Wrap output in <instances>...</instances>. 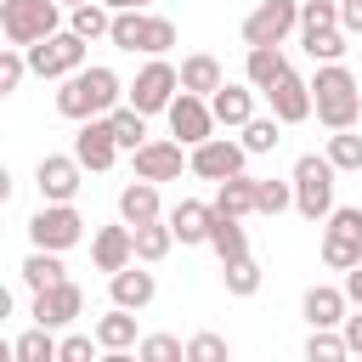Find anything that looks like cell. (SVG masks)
I'll return each instance as SVG.
<instances>
[{"instance_id": "7402d4cb", "label": "cell", "mask_w": 362, "mask_h": 362, "mask_svg": "<svg viewBox=\"0 0 362 362\" xmlns=\"http://www.w3.org/2000/svg\"><path fill=\"white\" fill-rule=\"evenodd\" d=\"M119 221H130V226H147V221H164L158 215V181H130L124 192H119Z\"/></svg>"}, {"instance_id": "d590c367", "label": "cell", "mask_w": 362, "mask_h": 362, "mask_svg": "<svg viewBox=\"0 0 362 362\" xmlns=\"http://www.w3.org/2000/svg\"><path fill=\"white\" fill-rule=\"evenodd\" d=\"M339 356H351L345 334H334V328H311V339H305V362H339Z\"/></svg>"}, {"instance_id": "836d02e7", "label": "cell", "mask_w": 362, "mask_h": 362, "mask_svg": "<svg viewBox=\"0 0 362 362\" xmlns=\"http://www.w3.org/2000/svg\"><path fill=\"white\" fill-rule=\"evenodd\" d=\"M107 119H113V136H119V147H124V153H136V147L147 141V113H141V107H130V102H124V107H113Z\"/></svg>"}, {"instance_id": "ba28073f", "label": "cell", "mask_w": 362, "mask_h": 362, "mask_svg": "<svg viewBox=\"0 0 362 362\" xmlns=\"http://www.w3.org/2000/svg\"><path fill=\"white\" fill-rule=\"evenodd\" d=\"M175 90H181V68L164 62V57H153V62L136 74V85H130L124 96H130V107H141V113H170Z\"/></svg>"}, {"instance_id": "ab89813d", "label": "cell", "mask_w": 362, "mask_h": 362, "mask_svg": "<svg viewBox=\"0 0 362 362\" xmlns=\"http://www.w3.org/2000/svg\"><path fill=\"white\" fill-rule=\"evenodd\" d=\"M23 74H34V68H28V51H23V45H6V51H0V96H11V90L23 85Z\"/></svg>"}, {"instance_id": "74e56055", "label": "cell", "mask_w": 362, "mask_h": 362, "mask_svg": "<svg viewBox=\"0 0 362 362\" xmlns=\"http://www.w3.org/2000/svg\"><path fill=\"white\" fill-rule=\"evenodd\" d=\"M277 141H283V119H277V113H272V119H249V124H243V147H249V153H272Z\"/></svg>"}, {"instance_id": "52a82bcc", "label": "cell", "mask_w": 362, "mask_h": 362, "mask_svg": "<svg viewBox=\"0 0 362 362\" xmlns=\"http://www.w3.org/2000/svg\"><path fill=\"white\" fill-rule=\"evenodd\" d=\"M85 238V215L74 209V204H40L34 209V221H28V243L34 249H74Z\"/></svg>"}, {"instance_id": "7bdbcfd3", "label": "cell", "mask_w": 362, "mask_h": 362, "mask_svg": "<svg viewBox=\"0 0 362 362\" xmlns=\"http://www.w3.org/2000/svg\"><path fill=\"white\" fill-rule=\"evenodd\" d=\"M96 351H102V339H96V334H68V339H62V351H57V362H90Z\"/></svg>"}, {"instance_id": "e0dca14e", "label": "cell", "mask_w": 362, "mask_h": 362, "mask_svg": "<svg viewBox=\"0 0 362 362\" xmlns=\"http://www.w3.org/2000/svg\"><path fill=\"white\" fill-rule=\"evenodd\" d=\"M266 102H272V113H277L283 124H300V119L317 113V102H311V79H300V74H283V79L266 90Z\"/></svg>"}, {"instance_id": "d6986e66", "label": "cell", "mask_w": 362, "mask_h": 362, "mask_svg": "<svg viewBox=\"0 0 362 362\" xmlns=\"http://www.w3.org/2000/svg\"><path fill=\"white\" fill-rule=\"evenodd\" d=\"M107 294H113V305H130V311H141V305H153L158 283H153V272H141V266L130 260L124 272H113V277H107Z\"/></svg>"}, {"instance_id": "8992f818", "label": "cell", "mask_w": 362, "mask_h": 362, "mask_svg": "<svg viewBox=\"0 0 362 362\" xmlns=\"http://www.w3.org/2000/svg\"><path fill=\"white\" fill-rule=\"evenodd\" d=\"M57 11H62V0H0V34L11 45H34V40L57 34Z\"/></svg>"}, {"instance_id": "681fc988", "label": "cell", "mask_w": 362, "mask_h": 362, "mask_svg": "<svg viewBox=\"0 0 362 362\" xmlns=\"http://www.w3.org/2000/svg\"><path fill=\"white\" fill-rule=\"evenodd\" d=\"M62 6H85V0H62Z\"/></svg>"}, {"instance_id": "bcb514c9", "label": "cell", "mask_w": 362, "mask_h": 362, "mask_svg": "<svg viewBox=\"0 0 362 362\" xmlns=\"http://www.w3.org/2000/svg\"><path fill=\"white\" fill-rule=\"evenodd\" d=\"M339 328H345V345H351V351H356V356H362V317H345V322H339Z\"/></svg>"}, {"instance_id": "ac0fdd59", "label": "cell", "mask_w": 362, "mask_h": 362, "mask_svg": "<svg viewBox=\"0 0 362 362\" xmlns=\"http://www.w3.org/2000/svg\"><path fill=\"white\" fill-rule=\"evenodd\" d=\"M164 221L175 226V243H209V226H215V204H204V198H181V204H175Z\"/></svg>"}, {"instance_id": "8d00e7d4", "label": "cell", "mask_w": 362, "mask_h": 362, "mask_svg": "<svg viewBox=\"0 0 362 362\" xmlns=\"http://www.w3.org/2000/svg\"><path fill=\"white\" fill-rule=\"evenodd\" d=\"M328 158H334V170H362V136H356V124L328 136Z\"/></svg>"}, {"instance_id": "83f0119b", "label": "cell", "mask_w": 362, "mask_h": 362, "mask_svg": "<svg viewBox=\"0 0 362 362\" xmlns=\"http://www.w3.org/2000/svg\"><path fill=\"white\" fill-rule=\"evenodd\" d=\"M68 28L85 34V40H107V28H113V6H107V0H85V6H74Z\"/></svg>"}, {"instance_id": "7c38bea8", "label": "cell", "mask_w": 362, "mask_h": 362, "mask_svg": "<svg viewBox=\"0 0 362 362\" xmlns=\"http://www.w3.org/2000/svg\"><path fill=\"white\" fill-rule=\"evenodd\" d=\"M192 175H204V181H226V175H243V158H249V147L243 141H226V136H209V141H198L192 153Z\"/></svg>"}, {"instance_id": "60d3db41", "label": "cell", "mask_w": 362, "mask_h": 362, "mask_svg": "<svg viewBox=\"0 0 362 362\" xmlns=\"http://www.w3.org/2000/svg\"><path fill=\"white\" fill-rule=\"evenodd\" d=\"M334 23H339V0H300V34L334 28Z\"/></svg>"}, {"instance_id": "4316f807", "label": "cell", "mask_w": 362, "mask_h": 362, "mask_svg": "<svg viewBox=\"0 0 362 362\" xmlns=\"http://www.w3.org/2000/svg\"><path fill=\"white\" fill-rule=\"evenodd\" d=\"M209 249H215L221 260H238V255H249V232H243V221L215 209V226H209Z\"/></svg>"}, {"instance_id": "8fae6325", "label": "cell", "mask_w": 362, "mask_h": 362, "mask_svg": "<svg viewBox=\"0 0 362 362\" xmlns=\"http://www.w3.org/2000/svg\"><path fill=\"white\" fill-rule=\"evenodd\" d=\"M124 147H119V136H113V119L102 113V119H79V130H74V158L85 164V170H113V158H119Z\"/></svg>"}, {"instance_id": "5b68a950", "label": "cell", "mask_w": 362, "mask_h": 362, "mask_svg": "<svg viewBox=\"0 0 362 362\" xmlns=\"http://www.w3.org/2000/svg\"><path fill=\"white\" fill-rule=\"evenodd\" d=\"M85 34H74V28H57V34H45V40H34V45H23L28 51V68L40 74V79H68V74H79L85 68Z\"/></svg>"}, {"instance_id": "f1b7e54d", "label": "cell", "mask_w": 362, "mask_h": 362, "mask_svg": "<svg viewBox=\"0 0 362 362\" xmlns=\"http://www.w3.org/2000/svg\"><path fill=\"white\" fill-rule=\"evenodd\" d=\"M170 243H175V226H170V221H147V226H136V260H141V266L164 260Z\"/></svg>"}, {"instance_id": "603a6c76", "label": "cell", "mask_w": 362, "mask_h": 362, "mask_svg": "<svg viewBox=\"0 0 362 362\" xmlns=\"http://www.w3.org/2000/svg\"><path fill=\"white\" fill-rule=\"evenodd\" d=\"M283 74H288V57H283V45H249L243 79H249L255 90H272V85H277Z\"/></svg>"}, {"instance_id": "7dc6e473", "label": "cell", "mask_w": 362, "mask_h": 362, "mask_svg": "<svg viewBox=\"0 0 362 362\" xmlns=\"http://www.w3.org/2000/svg\"><path fill=\"white\" fill-rule=\"evenodd\" d=\"M345 294L362 305V266H351V272H345Z\"/></svg>"}, {"instance_id": "ffe728a7", "label": "cell", "mask_w": 362, "mask_h": 362, "mask_svg": "<svg viewBox=\"0 0 362 362\" xmlns=\"http://www.w3.org/2000/svg\"><path fill=\"white\" fill-rule=\"evenodd\" d=\"M345 288H334V283H317V288H305V300H300V311H305V322L311 328H339L345 322Z\"/></svg>"}, {"instance_id": "4fadbf2b", "label": "cell", "mask_w": 362, "mask_h": 362, "mask_svg": "<svg viewBox=\"0 0 362 362\" xmlns=\"http://www.w3.org/2000/svg\"><path fill=\"white\" fill-rule=\"evenodd\" d=\"M79 175H85V164H79L74 153H45V158L34 164V181H40V198H45V204H74Z\"/></svg>"}, {"instance_id": "cb8c5ba5", "label": "cell", "mask_w": 362, "mask_h": 362, "mask_svg": "<svg viewBox=\"0 0 362 362\" xmlns=\"http://www.w3.org/2000/svg\"><path fill=\"white\" fill-rule=\"evenodd\" d=\"M215 209H221V215H238V221L255 215V209H260V181H255V175H226L221 192H215Z\"/></svg>"}, {"instance_id": "44dd1931", "label": "cell", "mask_w": 362, "mask_h": 362, "mask_svg": "<svg viewBox=\"0 0 362 362\" xmlns=\"http://www.w3.org/2000/svg\"><path fill=\"white\" fill-rule=\"evenodd\" d=\"M209 107H215V119H221L226 130H243V124L255 119V85H221V90L209 96Z\"/></svg>"}, {"instance_id": "484cf974", "label": "cell", "mask_w": 362, "mask_h": 362, "mask_svg": "<svg viewBox=\"0 0 362 362\" xmlns=\"http://www.w3.org/2000/svg\"><path fill=\"white\" fill-rule=\"evenodd\" d=\"M226 85V74H221V62L209 57V51H192L187 62H181V90H198V96H215Z\"/></svg>"}, {"instance_id": "d4e9b609", "label": "cell", "mask_w": 362, "mask_h": 362, "mask_svg": "<svg viewBox=\"0 0 362 362\" xmlns=\"http://www.w3.org/2000/svg\"><path fill=\"white\" fill-rule=\"evenodd\" d=\"M90 334L102 339V351H136V345H141V339H136V317H130V305H113L107 317H96Z\"/></svg>"}, {"instance_id": "9a60e30c", "label": "cell", "mask_w": 362, "mask_h": 362, "mask_svg": "<svg viewBox=\"0 0 362 362\" xmlns=\"http://www.w3.org/2000/svg\"><path fill=\"white\" fill-rule=\"evenodd\" d=\"M79 305H85L79 283H68V277H62V283H51V288H40V294H34V311H28V317H34V322H45V328H68V322L79 317Z\"/></svg>"}, {"instance_id": "277c9868", "label": "cell", "mask_w": 362, "mask_h": 362, "mask_svg": "<svg viewBox=\"0 0 362 362\" xmlns=\"http://www.w3.org/2000/svg\"><path fill=\"white\" fill-rule=\"evenodd\" d=\"M107 40L119 51H147V57H164L175 45V23L170 17H147V11H113V28Z\"/></svg>"}, {"instance_id": "9c48e42d", "label": "cell", "mask_w": 362, "mask_h": 362, "mask_svg": "<svg viewBox=\"0 0 362 362\" xmlns=\"http://www.w3.org/2000/svg\"><path fill=\"white\" fill-rule=\"evenodd\" d=\"M300 28V0H260L243 17V45H283Z\"/></svg>"}, {"instance_id": "f35d334b", "label": "cell", "mask_w": 362, "mask_h": 362, "mask_svg": "<svg viewBox=\"0 0 362 362\" xmlns=\"http://www.w3.org/2000/svg\"><path fill=\"white\" fill-rule=\"evenodd\" d=\"M136 356H141V362H187V345H181L175 334H147V339L136 345Z\"/></svg>"}, {"instance_id": "6da1fadb", "label": "cell", "mask_w": 362, "mask_h": 362, "mask_svg": "<svg viewBox=\"0 0 362 362\" xmlns=\"http://www.w3.org/2000/svg\"><path fill=\"white\" fill-rule=\"evenodd\" d=\"M57 85H62V90H57V113L74 119V124H79V119H102V113H113L119 96H124L119 74L102 68V62H96V68L85 62L79 74H68V79H57Z\"/></svg>"}, {"instance_id": "b9f144b4", "label": "cell", "mask_w": 362, "mask_h": 362, "mask_svg": "<svg viewBox=\"0 0 362 362\" xmlns=\"http://www.w3.org/2000/svg\"><path fill=\"white\" fill-rule=\"evenodd\" d=\"M294 209V175L288 181H260V215H283Z\"/></svg>"}, {"instance_id": "1f68e13d", "label": "cell", "mask_w": 362, "mask_h": 362, "mask_svg": "<svg viewBox=\"0 0 362 362\" xmlns=\"http://www.w3.org/2000/svg\"><path fill=\"white\" fill-rule=\"evenodd\" d=\"M322 266H334V272H351V266H362V238H351V232H322Z\"/></svg>"}, {"instance_id": "c3c4849f", "label": "cell", "mask_w": 362, "mask_h": 362, "mask_svg": "<svg viewBox=\"0 0 362 362\" xmlns=\"http://www.w3.org/2000/svg\"><path fill=\"white\" fill-rule=\"evenodd\" d=\"M107 6H113V11H147L153 0H107Z\"/></svg>"}, {"instance_id": "30bf717a", "label": "cell", "mask_w": 362, "mask_h": 362, "mask_svg": "<svg viewBox=\"0 0 362 362\" xmlns=\"http://www.w3.org/2000/svg\"><path fill=\"white\" fill-rule=\"evenodd\" d=\"M215 107H209V96H198V90H181L175 102H170V136L181 141V147H198V141H209L215 136Z\"/></svg>"}, {"instance_id": "e575fe53", "label": "cell", "mask_w": 362, "mask_h": 362, "mask_svg": "<svg viewBox=\"0 0 362 362\" xmlns=\"http://www.w3.org/2000/svg\"><path fill=\"white\" fill-rule=\"evenodd\" d=\"M305 40V57L311 62H339L345 57V28L334 23V28H311V34H300Z\"/></svg>"}, {"instance_id": "d6a6232c", "label": "cell", "mask_w": 362, "mask_h": 362, "mask_svg": "<svg viewBox=\"0 0 362 362\" xmlns=\"http://www.w3.org/2000/svg\"><path fill=\"white\" fill-rule=\"evenodd\" d=\"M221 283H226V294H238V300H249V294L260 288V266H255V255H238V260H221Z\"/></svg>"}, {"instance_id": "ee69618b", "label": "cell", "mask_w": 362, "mask_h": 362, "mask_svg": "<svg viewBox=\"0 0 362 362\" xmlns=\"http://www.w3.org/2000/svg\"><path fill=\"white\" fill-rule=\"evenodd\" d=\"M226 356V339L221 334H192L187 339V362H221Z\"/></svg>"}, {"instance_id": "f546056e", "label": "cell", "mask_w": 362, "mask_h": 362, "mask_svg": "<svg viewBox=\"0 0 362 362\" xmlns=\"http://www.w3.org/2000/svg\"><path fill=\"white\" fill-rule=\"evenodd\" d=\"M68 272H62V255L57 249H34L28 260H23V283L40 294V288H51V283H62Z\"/></svg>"}, {"instance_id": "2e32d148", "label": "cell", "mask_w": 362, "mask_h": 362, "mask_svg": "<svg viewBox=\"0 0 362 362\" xmlns=\"http://www.w3.org/2000/svg\"><path fill=\"white\" fill-rule=\"evenodd\" d=\"M181 170H192V158H181V141H141L136 147L141 181H181Z\"/></svg>"}, {"instance_id": "f6af8a7d", "label": "cell", "mask_w": 362, "mask_h": 362, "mask_svg": "<svg viewBox=\"0 0 362 362\" xmlns=\"http://www.w3.org/2000/svg\"><path fill=\"white\" fill-rule=\"evenodd\" d=\"M339 28L345 34H362V0H339Z\"/></svg>"}, {"instance_id": "4dcf8cb0", "label": "cell", "mask_w": 362, "mask_h": 362, "mask_svg": "<svg viewBox=\"0 0 362 362\" xmlns=\"http://www.w3.org/2000/svg\"><path fill=\"white\" fill-rule=\"evenodd\" d=\"M57 351H62V339H51L45 322H34L28 334H17V345H11L17 362H57Z\"/></svg>"}, {"instance_id": "5bb4252c", "label": "cell", "mask_w": 362, "mask_h": 362, "mask_svg": "<svg viewBox=\"0 0 362 362\" xmlns=\"http://www.w3.org/2000/svg\"><path fill=\"white\" fill-rule=\"evenodd\" d=\"M90 260H96V272H124L130 260H136V226L130 221H119V226H102L96 238H90Z\"/></svg>"}, {"instance_id": "7a4b0ae2", "label": "cell", "mask_w": 362, "mask_h": 362, "mask_svg": "<svg viewBox=\"0 0 362 362\" xmlns=\"http://www.w3.org/2000/svg\"><path fill=\"white\" fill-rule=\"evenodd\" d=\"M311 102H317V119L328 130H351L362 119V85L345 62H322L317 79H311Z\"/></svg>"}, {"instance_id": "3957f363", "label": "cell", "mask_w": 362, "mask_h": 362, "mask_svg": "<svg viewBox=\"0 0 362 362\" xmlns=\"http://www.w3.org/2000/svg\"><path fill=\"white\" fill-rule=\"evenodd\" d=\"M334 158L328 153H300L294 158V209L305 221H328L334 215Z\"/></svg>"}]
</instances>
